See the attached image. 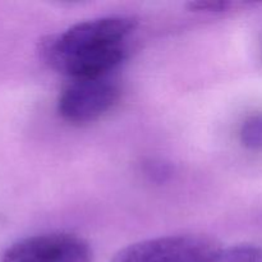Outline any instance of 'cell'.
Here are the masks:
<instances>
[{"label": "cell", "instance_id": "277c9868", "mask_svg": "<svg viewBox=\"0 0 262 262\" xmlns=\"http://www.w3.org/2000/svg\"><path fill=\"white\" fill-rule=\"evenodd\" d=\"M0 262H94V251L78 235L48 233L13 243Z\"/></svg>", "mask_w": 262, "mask_h": 262}, {"label": "cell", "instance_id": "6da1fadb", "mask_svg": "<svg viewBox=\"0 0 262 262\" xmlns=\"http://www.w3.org/2000/svg\"><path fill=\"white\" fill-rule=\"evenodd\" d=\"M136 28L137 19L129 15L84 20L41 40L40 55L72 81L109 77L127 58V41Z\"/></svg>", "mask_w": 262, "mask_h": 262}, {"label": "cell", "instance_id": "ba28073f", "mask_svg": "<svg viewBox=\"0 0 262 262\" xmlns=\"http://www.w3.org/2000/svg\"><path fill=\"white\" fill-rule=\"evenodd\" d=\"M148 176L152 179L159 182H164L170 177L171 170L169 165L161 163V161H150L147 164V169H146Z\"/></svg>", "mask_w": 262, "mask_h": 262}, {"label": "cell", "instance_id": "3957f363", "mask_svg": "<svg viewBox=\"0 0 262 262\" xmlns=\"http://www.w3.org/2000/svg\"><path fill=\"white\" fill-rule=\"evenodd\" d=\"M119 96V86L109 77L77 79L72 81L59 96L58 113L71 124H87L112 110Z\"/></svg>", "mask_w": 262, "mask_h": 262}, {"label": "cell", "instance_id": "5b68a950", "mask_svg": "<svg viewBox=\"0 0 262 262\" xmlns=\"http://www.w3.org/2000/svg\"><path fill=\"white\" fill-rule=\"evenodd\" d=\"M212 262H262V248L252 245L233 246L223 248Z\"/></svg>", "mask_w": 262, "mask_h": 262}, {"label": "cell", "instance_id": "52a82bcc", "mask_svg": "<svg viewBox=\"0 0 262 262\" xmlns=\"http://www.w3.org/2000/svg\"><path fill=\"white\" fill-rule=\"evenodd\" d=\"M233 5V3L227 0H199V2L188 3V8L194 12H210L220 13L225 12Z\"/></svg>", "mask_w": 262, "mask_h": 262}, {"label": "cell", "instance_id": "7a4b0ae2", "mask_svg": "<svg viewBox=\"0 0 262 262\" xmlns=\"http://www.w3.org/2000/svg\"><path fill=\"white\" fill-rule=\"evenodd\" d=\"M222 250L219 241L207 235H168L127 246L110 262H212Z\"/></svg>", "mask_w": 262, "mask_h": 262}, {"label": "cell", "instance_id": "8992f818", "mask_svg": "<svg viewBox=\"0 0 262 262\" xmlns=\"http://www.w3.org/2000/svg\"><path fill=\"white\" fill-rule=\"evenodd\" d=\"M241 142L250 150H262V113L251 115L241 128Z\"/></svg>", "mask_w": 262, "mask_h": 262}]
</instances>
